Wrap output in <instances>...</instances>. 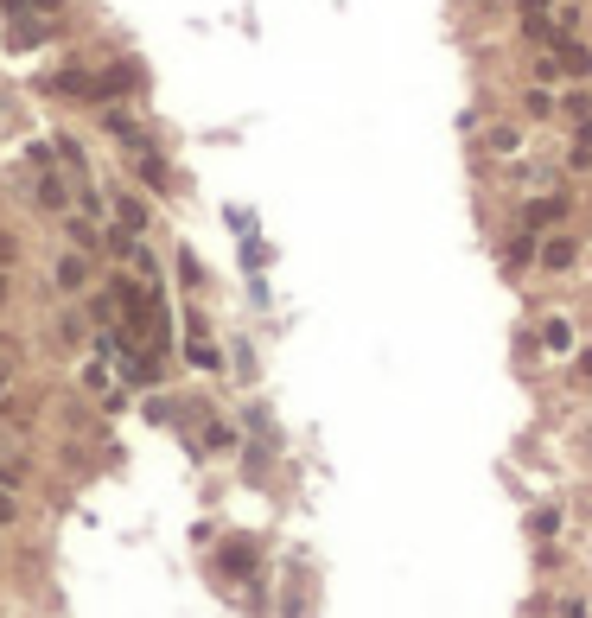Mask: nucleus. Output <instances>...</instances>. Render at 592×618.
Returning a JSON list of instances; mask_svg holds the SVG:
<instances>
[{"label": "nucleus", "instance_id": "obj_24", "mask_svg": "<svg viewBox=\"0 0 592 618\" xmlns=\"http://www.w3.org/2000/svg\"><path fill=\"white\" fill-rule=\"evenodd\" d=\"M459 7H472V13H491V7H497V0H459Z\"/></svg>", "mask_w": 592, "mask_h": 618}, {"label": "nucleus", "instance_id": "obj_1", "mask_svg": "<svg viewBox=\"0 0 592 618\" xmlns=\"http://www.w3.org/2000/svg\"><path fill=\"white\" fill-rule=\"evenodd\" d=\"M516 345L529 351L535 370H542V364H573L586 338H580V319H573L567 306H548V313H535V319L516 332Z\"/></svg>", "mask_w": 592, "mask_h": 618}, {"label": "nucleus", "instance_id": "obj_14", "mask_svg": "<svg viewBox=\"0 0 592 618\" xmlns=\"http://www.w3.org/2000/svg\"><path fill=\"white\" fill-rule=\"evenodd\" d=\"M64 230H71V243H77V255H83V249H90V255L102 249V230H96V217H71V223H64Z\"/></svg>", "mask_w": 592, "mask_h": 618}, {"label": "nucleus", "instance_id": "obj_13", "mask_svg": "<svg viewBox=\"0 0 592 618\" xmlns=\"http://www.w3.org/2000/svg\"><path fill=\"white\" fill-rule=\"evenodd\" d=\"M58 287H64V294H83V287H90V255H64V262H58Z\"/></svg>", "mask_w": 592, "mask_h": 618}, {"label": "nucleus", "instance_id": "obj_5", "mask_svg": "<svg viewBox=\"0 0 592 618\" xmlns=\"http://www.w3.org/2000/svg\"><path fill=\"white\" fill-rule=\"evenodd\" d=\"M516 115H522L529 128L561 122V90H548V83H522V90H516Z\"/></svg>", "mask_w": 592, "mask_h": 618}, {"label": "nucleus", "instance_id": "obj_12", "mask_svg": "<svg viewBox=\"0 0 592 618\" xmlns=\"http://www.w3.org/2000/svg\"><path fill=\"white\" fill-rule=\"evenodd\" d=\"M32 204H39V211H64V204H71V192H64L58 173H39V185H32Z\"/></svg>", "mask_w": 592, "mask_h": 618}, {"label": "nucleus", "instance_id": "obj_17", "mask_svg": "<svg viewBox=\"0 0 592 618\" xmlns=\"http://www.w3.org/2000/svg\"><path fill=\"white\" fill-rule=\"evenodd\" d=\"M554 618H592V599H586V593H567V599H554Z\"/></svg>", "mask_w": 592, "mask_h": 618}, {"label": "nucleus", "instance_id": "obj_19", "mask_svg": "<svg viewBox=\"0 0 592 618\" xmlns=\"http://www.w3.org/2000/svg\"><path fill=\"white\" fill-rule=\"evenodd\" d=\"M179 281H185V287H204V268H198V255H191V249L179 255Z\"/></svg>", "mask_w": 592, "mask_h": 618}, {"label": "nucleus", "instance_id": "obj_22", "mask_svg": "<svg viewBox=\"0 0 592 618\" xmlns=\"http://www.w3.org/2000/svg\"><path fill=\"white\" fill-rule=\"evenodd\" d=\"M0 13H13V20H26V13H32V0H0Z\"/></svg>", "mask_w": 592, "mask_h": 618}, {"label": "nucleus", "instance_id": "obj_16", "mask_svg": "<svg viewBox=\"0 0 592 618\" xmlns=\"http://www.w3.org/2000/svg\"><path fill=\"white\" fill-rule=\"evenodd\" d=\"M58 160L64 166H71V173L83 179V173H90V153H83V141H71V134H64V141H58Z\"/></svg>", "mask_w": 592, "mask_h": 618}, {"label": "nucleus", "instance_id": "obj_3", "mask_svg": "<svg viewBox=\"0 0 592 618\" xmlns=\"http://www.w3.org/2000/svg\"><path fill=\"white\" fill-rule=\"evenodd\" d=\"M573 217H580V185H554V192H535V198L510 204V223H516V230H535V236L567 230Z\"/></svg>", "mask_w": 592, "mask_h": 618}, {"label": "nucleus", "instance_id": "obj_18", "mask_svg": "<svg viewBox=\"0 0 592 618\" xmlns=\"http://www.w3.org/2000/svg\"><path fill=\"white\" fill-rule=\"evenodd\" d=\"M567 376H573V389H592V345H580V357L567 364Z\"/></svg>", "mask_w": 592, "mask_h": 618}, {"label": "nucleus", "instance_id": "obj_6", "mask_svg": "<svg viewBox=\"0 0 592 618\" xmlns=\"http://www.w3.org/2000/svg\"><path fill=\"white\" fill-rule=\"evenodd\" d=\"M109 211H115V230H128V236H147V230H153V204L134 198V192H115Z\"/></svg>", "mask_w": 592, "mask_h": 618}, {"label": "nucleus", "instance_id": "obj_20", "mask_svg": "<svg viewBox=\"0 0 592 618\" xmlns=\"http://www.w3.org/2000/svg\"><path fill=\"white\" fill-rule=\"evenodd\" d=\"M242 262L261 268V262H268V243H255V236H249V243H242Z\"/></svg>", "mask_w": 592, "mask_h": 618}, {"label": "nucleus", "instance_id": "obj_25", "mask_svg": "<svg viewBox=\"0 0 592 618\" xmlns=\"http://www.w3.org/2000/svg\"><path fill=\"white\" fill-rule=\"evenodd\" d=\"M51 7H64V0H32V13H51Z\"/></svg>", "mask_w": 592, "mask_h": 618}, {"label": "nucleus", "instance_id": "obj_2", "mask_svg": "<svg viewBox=\"0 0 592 618\" xmlns=\"http://www.w3.org/2000/svg\"><path fill=\"white\" fill-rule=\"evenodd\" d=\"M529 147H535V141H529V122H522V115H484L478 134H472V153H478L484 166H491V173L516 166Z\"/></svg>", "mask_w": 592, "mask_h": 618}, {"label": "nucleus", "instance_id": "obj_21", "mask_svg": "<svg viewBox=\"0 0 592 618\" xmlns=\"http://www.w3.org/2000/svg\"><path fill=\"white\" fill-rule=\"evenodd\" d=\"M13 255H20V243H13V236L0 230V268H13Z\"/></svg>", "mask_w": 592, "mask_h": 618}, {"label": "nucleus", "instance_id": "obj_26", "mask_svg": "<svg viewBox=\"0 0 592 618\" xmlns=\"http://www.w3.org/2000/svg\"><path fill=\"white\" fill-rule=\"evenodd\" d=\"M7 383H13V370H7V364H0V396H7Z\"/></svg>", "mask_w": 592, "mask_h": 618}, {"label": "nucleus", "instance_id": "obj_23", "mask_svg": "<svg viewBox=\"0 0 592 618\" xmlns=\"http://www.w3.org/2000/svg\"><path fill=\"white\" fill-rule=\"evenodd\" d=\"M20 517V504H13V491H0V523H13Z\"/></svg>", "mask_w": 592, "mask_h": 618}, {"label": "nucleus", "instance_id": "obj_11", "mask_svg": "<svg viewBox=\"0 0 592 618\" xmlns=\"http://www.w3.org/2000/svg\"><path fill=\"white\" fill-rule=\"evenodd\" d=\"M592 122V83H567L561 90V128H580Z\"/></svg>", "mask_w": 592, "mask_h": 618}, {"label": "nucleus", "instance_id": "obj_9", "mask_svg": "<svg viewBox=\"0 0 592 618\" xmlns=\"http://www.w3.org/2000/svg\"><path fill=\"white\" fill-rule=\"evenodd\" d=\"M128 90H141V64H109V71H96V102H115V96H128Z\"/></svg>", "mask_w": 592, "mask_h": 618}, {"label": "nucleus", "instance_id": "obj_4", "mask_svg": "<svg viewBox=\"0 0 592 618\" xmlns=\"http://www.w3.org/2000/svg\"><path fill=\"white\" fill-rule=\"evenodd\" d=\"M586 236L580 230H573V223H567V230H548L542 236V249H535V281H573V274H580L586 268Z\"/></svg>", "mask_w": 592, "mask_h": 618}, {"label": "nucleus", "instance_id": "obj_15", "mask_svg": "<svg viewBox=\"0 0 592 618\" xmlns=\"http://www.w3.org/2000/svg\"><path fill=\"white\" fill-rule=\"evenodd\" d=\"M45 20H13V32H7V39H13V51H32V45H45Z\"/></svg>", "mask_w": 592, "mask_h": 618}, {"label": "nucleus", "instance_id": "obj_8", "mask_svg": "<svg viewBox=\"0 0 592 618\" xmlns=\"http://www.w3.org/2000/svg\"><path fill=\"white\" fill-rule=\"evenodd\" d=\"M185 357H191L198 370H223V351H217V338L204 332V319H198V313L185 319Z\"/></svg>", "mask_w": 592, "mask_h": 618}, {"label": "nucleus", "instance_id": "obj_10", "mask_svg": "<svg viewBox=\"0 0 592 618\" xmlns=\"http://www.w3.org/2000/svg\"><path fill=\"white\" fill-rule=\"evenodd\" d=\"M128 166H134V179H141L147 192H166V185H172V166H166V153H160V147L128 153Z\"/></svg>", "mask_w": 592, "mask_h": 618}, {"label": "nucleus", "instance_id": "obj_7", "mask_svg": "<svg viewBox=\"0 0 592 618\" xmlns=\"http://www.w3.org/2000/svg\"><path fill=\"white\" fill-rule=\"evenodd\" d=\"M217 568L236 574V580H255L261 574V548L249 536H230V542H223V555H217Z\"/></svg>", "mask_w": 592, "mask_h": 618}]
</instances>
